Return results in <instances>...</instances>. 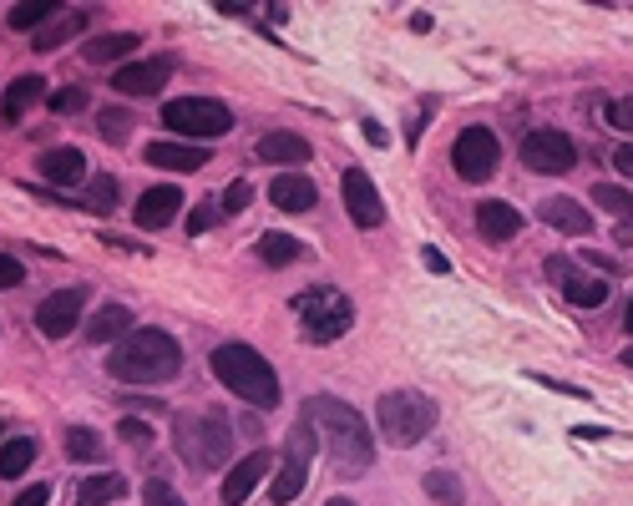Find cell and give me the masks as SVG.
<instances>
[{
    "instance_id": "d6a6232c",
    "label": "cell",
    "mask_w": 633,
    "mask_h": 506,
    "mask_svg": "<svg viewBox=\"0 0 633 506\" xmlns=\"http://www.w3.org/2000/svg\"><path fill=\"white\" fill-rule=\"evenodd\" d=\"M593 203L618 213V218H633V193L628 188H613V183H593Z\"/></svg>"
},
{
    "instance_id": "8992f818",
    "label": "cell",
    "mask_w": 633,
    "mask_h": 506,
    "mask_svg": "<svg viewBox=\"0 0 633 506\" xmlns=\"http://www.w3.org/2000/svg\"><path fill=\"white\" fill-rule=\"evenodd\" d=\"M228 415L223 410H198V415H178V456L198 471H218L228 461Z\"/></svg>"
},
{
    "instance_id": "7dc6e473",
    "label": "cell",
    "mask_w": 633,
    "mask_h": 506,
    "mask_svg": "<svg viewBox=\"0 0 633 506\" xmlns=\"http://www.w3.org/2000/svg\"><path fill=\"white\" fill-rule=\"evenodd\" d=\"M325 506H355V501H350V496H330Z\"/></svg>"
},
{
    "instance_id": "83f0119b",
    "label": "cell",
    "mask_w": 633,
    "mask_h": 506,
    "mask_svg": "<svg viewBox=\"0 0 633 506\" xmlns=\"http://www.w3.org/2000/svg\"><path fill=\"white\" fill-rule=\"evenodd\" d=\"M61 446H66L71 461H102V456H107V441H102L92 426H66Z\"/></svg>"
},
{
    "instance_id": "3957f363",
    "label": "cell",
    "mask_w": 633,
    "mask_h": 506,
    "mask_svg": "<svg viewBox=\"0 0 633 506\" xmlns=\"http://www.w3.org/2000/svg\"><path fill=\"white\" fill-rule=\"evenodd\" d=\"M213 375L228 385V395L249 400L254 410H274L279 405V375L254 345H239V340L218 345L213 350Z\"/></svg>"
},
{
    "instance_id": "d6986e66",
    "label": "cell",
    "mask_w": 633,
    "mask_h": 506,
    "mask_svg": "<svg viewBox=\"0 0 633 506\" xmlns=\"http://www.w3.org/2000/svg\"><path fill=\"white\" fill-rule=\"evenodd\" d=\"M142 157H147L152 167H168V173H198V167L208 162V152L193 147V142H147Z\"/></svg>"
},
{
    "instance_id": "1f68e13d",
    "label": "cell",
    "mask_w": 633,
    "mask_h": 506,
    "mask_svg": "<svg viewBox=\"0 0 633 506\" xmlns=\"http://www.w3.org/2000/svg\"><path fill=\"white\" fill-rule=\"evenodd\" d=\"M56 16H61V6H51V0H46V6H11L6 26L11 31H36V26H51Z\"/></svg>"
},
{
    "instance_id": "e575fe53",
    "label": "cell",
    "mask_w": 633,
    "mask_h": 506,
    "mask_svg": "<svg viewBox=\"0 0 633 506\" xmlns=\"http://www.w3.org/2000/svg\"><path fill=\"white\" fill-rule=\"evenodd\" d=\"M87 208H97V213H112L117 208V178H92V188H87Z\"/></svg>"
},
{
    "instance_id": "74e56055",
    "label": "cell",
    "mask_w": 633,
    "mask_h": 506,
    "mask_svg": "<svg viewBox=\"0 0 633 506\" xmlns=\"http://www.w3.org/2000/svg\"><path fill=\"white\" fill-rule=\"evenodd\" d=\"M117 436L127 441V446H142V441H152V426H147V420H122V426H117Z\"/></svg>"
},
{
    "instance_id": "5b68a950",
    "label": "cell",
    "mask_w": 633,
    "mask_h": 506,
    "mask_svg": "<svg viewBox=\"0 0 633 506\" xmlns=\"http://www.w3.org/2000/svg\"><path fill=\"white\" fill-rule=\"evenodd\" d=\"M294 309H299V329H304L309 345H335L355 324V304L330 284H314V289L294 294Z\"/></svg>"
},
{
    "instance_id": "d590c367",
    "label": "cell",
    "mask_w": 633,
    "mask_h": 506,
    "mask_svg": "<svg viewBox=\"0 0 633 506\" xmlns=\"http://www.w3.org/2000/svg\"><path fill=\"white\" fill-rule=\"evenodd\" d=\"M82 107H87V92H82V87L51 92V112H56V117H71V112H82Z\"/></svg>"
},
{
    "instance_id": "4fadbf2b",
    "label": "cell",
    "mask_w": 633,
    "mask_h": 506,
    "mask_svg": "<svg viewBox=\"0 0 633 506\" xmlns=\"http://www.w3.org/2000/svg\"><path fill=\"white\" fill-rule=\"evenodd\" d=\"M168 76H173L168 56H147V61H127L122 71H112V87L122 97H152V92L168 87Z\"/></svg>"
},
{
    "instance_id": "8fae6325",
    "label": "cell",
    "mask_w": 633,
    "mask_h": 506,
    "mask_svg": "<svg viewBox=\"0 0 633 506\" xmlns=\"http://www.w3.org/2000/svg\"><path fill=\"white\" fill-rule=\"evenodd\" d=\"M82 309H87V289H56V294L41 299L36 329L46 334V340H66V334L82 324Z\"/></svg>"
},
{
    "instance_id": "9c48e42d",
    "label": "cell",
    "mask_w": 633,
    "mask_h": 506,
    "mask_svg": "<svg viewBox=\"0 0 633 506\" xmlns=\"http://www.w3.org/2000/svg\"><path fill=\"white\" fill-rule=\"evenodd\" d=\"M502 162V142L492 127H461L451 142V167L461 183H487Z\"/></svg>"
},
{
    "instance_id": "ba28073f",
    "label": "cell",
    "mask_w": 633,
    "mask_h": 506,
    "mask_svg": "<svg viewBox=\"0 0 633 506\" xmlns=\"http://www.w3.org/2000/svg\"><path fill=\"white\" fill-rule=\"evenodd\" d=\"M314 446H320V431L309 426V415H299V426H294L289 441H284V461H279V471H274V481H269V501H274V506H289V501L304 491Z\"/></svg>"
},
{
    "instance_id": "5bb4252c",
    "label": "cell",
    "mask_w": 633,
    "mask_h": 506,
    "mask_svg": "<svg viewBox=\"0 0 633 506\" xmlns=\"http://www.w3.org/2000/svg\"><path fill=\"white\" fill-rule=\"evenodd\" d=\"M264 476H269V456H264V451H254V456H244V461H233V466H228V476H223V486H218L223 506L249 501V496H254V486H259Z\"/></svg>"
},
{
    "instance_id": "7c38bea8",
    "label": "cell",
    "mask_w": 633,
    "mask_h": 506,
    "mask_svg": "<svg viewBox=\"0 0 633 506\" xmlns=\"http://www.w3.org/2000/svg\"><path fill=\"white\" fill-rule=\"evenodd\" d=\"M340 188H345V213H350L355 228H380V223H385V203H380L370 173H360V167H345Z\"/></svg>"
},
{
    "instance_id": "681fc988",
    "label": "cell",
    "mask_w": 633,
    "mask_h": 506,
    "mask_svg": "<svg viewBox=\"0 0 633 506\" xmlns=\"http://www.w3.org/2000/svg\"><path fill=\"white\" fill-rule=\"evenodd\" d=\"M623 319H628V334H633V299H628V314Z\"/></svg>"
},
{
    "instance_id": "52a82bcc",
    "label": "cell",
    "mask_w": 633,
    "mask_h": 506,
    "mask_svg": "<svg viewBox=\"0 0 633 506\" xmlns=\"http://www.w3.org/2000/svg\"><path fill=\"white\" fill-rule=\"evenodd\" d=\"M163 122L183 142H213V137L233 132V112L218 97H178V102L163 107Z\"/></svg>"
},
{
    "instance_id": "4dcf8cb0",
    "label": "cell",
    "mask_w": 633,
    "mask_h": 506,
    "mask_svg": "<svg viewBox=\"0 0 633 506\" xmlns=\"http://www.w3.org/2000/svg\"><path fill=\"white\" fill-rule=\"evenodd\" d=\"M82 26H87V11H66V16H56L46 31H36V51H56L61 41H71Z\"/></svg>"
},
{
    "instance_id": "d4e9b609",
    "label": "cell",
    "mask_w": 633,
    "mask_h": 506,
    "mask_svg": "<svg viewBox=\"0 0 633 506\" xmlns=\"http://www.w3.org/2000/svg\"><path fill=\"white\" fill-rule=\"evenodd\" d=\"M137 46H142L137 31H112V36H92V41L82 46V56H87L92 66H102V61H127Z\"/></svg>"
},
{
    "instance_id": "4316f807",
    "label": "cell",
    "mask_w": 633,
    "mask_h": 506,
    "mask_svg": "<svg viewBox=\"0 0 633 506\" xmlns=\"http://www.w3.org/2000/svg\"><path fill=\"white\" fill-rule=\"evenodd\" d=\"M31 461H36V441H31V436H11L6 446H0V481L26 476Z\"/></svg>"
},
{
    "instance_id": "2e32d148",
    "label": "cell",
    "mask_w": 633,
    "mask_h": 506,
    "mask_svg": "<svg viewBox=\"0 0 633 506\" xmlns=\"http://www.w3.org/2000/svg\"><path fill=\"white\" fill-rule=\"evenodd\" d=\"M547 274L563 279V294H568V304H578V309H598V304L608 299V284H603V279H588V274H573L568 259H547Z\"/></svg>"
},
{
    "instance_id": "ac0fdd59",
    "label": "cell",
    "mask_w": 633,
    "mask_h": 506,
    "mask_svg": "<svg viewBox=\"0 0 633 506\" xmlns=\"http://www.w3.org/2000/svg\"><path fill=\"white\" fill-rule=\"evenodd\" d=\"M269 203L284 208V213H309L314 203H320V188H314L304 173H284L269 183Z\"/></svg>"
},
{
    "instance_id": "f35d334b",
    "label": "cell",
    "mask_w": 633,
    "mask_h": 506,
    "mask_svg": "<svg viewBox=\"0 0 633 506\" xmlns=\"http://www.w3.org/2000/svg\"><path fill=\"white\" fill-rule=\"evenodd\" d=\"M608 122H613L618 132H633V97H618V102H608Z\"/></svg>"
},
{
    "instance_id": "7bdbcfd3",
    "label": "cell",
    "mask_w": 633,
    "mask_h": 506,
    "mask_svg": "<svg viewBox=\"0 0 633 506\" xmlns=\"http://www.w3.org/2000/svg\"><path fill=\"white\" fill-rule=\"evenodd\" d=\"M613 167H618V173H623V178H628V183H633V142H628V147H618V152H613Z\"/></svg>"
},
{
    "instance_id": "b9f144b4",
    "label": "cell",
    "mask_w": 633,
    "mask_h": 506,
    "mask_svg": "<svg viewBox=\"0 0 633 506\" xmlns=\"http://www.w3.org/2000/svg\"><path fill=\"white\" fill-rule=\"evenodd\" d=\"M46 496H51L46 486H26V491H21V496L11 501V506H46Z\"/></svg>"
},
{
    "instance_id": "9a60e30c",
    "label": "cell",
    "mask_w": 633,
    "mask_h": 506,
    "mask_svg": "<svg viewBox=\"0 0 633 506\" xmlns=\"http://www.w3.org/2000/svg\"><path fill=\"white\" fill-rule=\"evenodd\" d=\"M178 208H183V193H178L173 183H157V188H147V193L137 198V213H132V218H137V228L152 233V228H168V223L178 218Z\"/></svg>"
},
{
    "instance_id": "836d02e7",
    "label": "cell",
    "mask_w": 633,
    "mask_h": 506,
    "mask_svg": "<svg viewBox=\"0 0 633 506\" xmlns=\"http://www.w3.org/2000/svg\"><path fill=\"white\" fill-rule=\"evenodd\" d=\"M142 506H188V501L173 491V481H163V476H147V486H142Z\"/></svg>"
},
{
    "instance_id": "44dd1931",
    "label": "cell",
    "mask_w": 633,
    "mask_h": 506,
    "mask_svg": "<svg viewBox=\"0 0 633 506\" xmlns=\"http://www.w3.org/2000/svg\"><path fill=\"white\" fill-rule=\"evenodd\" d=\"M82 329H87V340H92V345L127 340V334H132V309H127V304H117V299H107V304H102V309H97Z\"/></svg>"
},
{
    "instance_id": "ffe728a7",
    "label": "cell",
    "mask_w": 633,
    "mask_h": 506,
    "mask_svg": "<svg viewBox=\"0 0 633 506\" xmlns=\"http://www.w3.org/2000/svg\"><path fill=\"white\" fill-rule=\"evenodd\" d=\"M254 152H259V162H279V167H299V162L314 157V147L299 132H264Z\"/></svg>"
},
{
    "instance_id": "7a4b0ae2",
    "label": "cell",
    "mask_w": 633,
    "mask_h": 506,
    "mask_svg": "<svg viewBox=\"0 0 633 506\" xmlns=\"http://www.w3.org/2000/svg\"><path fill=\"white\" fill-rule=\"evenodd\" d=\"M107 370L112 380H127V385H157L183 370V350L168 329H132L127 340L107 350Z\"/></svg>"
},
{
    "instance_id": "cb8c5ba5",
    "label": "cell",
    "mask_w": 633,
    "mask_h": 506,
    "mask_svg": "<svg viewBox=\"0 0 633 506\" xmlns=\"http://www.w3.org/2000/svg\"><path fill=\"white\" fill-rule=\"evenodd\" d=\"M82 173H87V157L76 152V147H46V152H41V178H46V183L71 188Z\"/></svg>"
},
{
    "instance_id": "f6af8a7d",
    "label": "cell",
    "mask_w": 633,
    "mask_h": 506,
    "mask_svg": "<svg viewBox=\"0 0 633 506\" xmlns=\"http://www.w3.org/2000/svg\"><path fill=\"white\" fill-rule=\"evenodd\" d=\"M426 269H431V274H446V253H436V248H426Z\"/></svg>"
},
{
    "instance_id": "6da1fadb",
    "label": "cell",
    "mask_w": 633,
    "mask_h": 506,
    "mask_svg": "<svg viewBox=\"0 0 633 506\" xmlns=\"http://www.w3.org/2000/svg\"><path fill=\"white\" fill-rule=\"evenodd\" d=\"M304 415H309V426L320 431V441L330 446V456H335L340 471H365V466L375 461L370 426H365V415H360L355 405H345V400H335V395H309Z\"/></svg>"
},
{
    "instance_id": "30bf717a",
    "label": "cell",
    "mask_w": 633,
    "mask_h": 506,
    "mask_svg": "<svg viewBox=\"0 0 633 506\" xmlns=\"http://www.w3.org/2000/svg\"><path fill=\"white\" fill-rule=\"evenodd\" d=\"M517 152H522V167H527V173H542V178H563V173H573V167H578V147H573V137L558 132V127L527 132Z\"/></svg>"
},
{
    "instance_id": "8d00e7d4",
    "label": "cell",
    "mask_w": 633,
    "mask_h": 506,
    "mask_svg": "<svg viewBox=\"0 0 633 506\" xmlns=\"http://www.w3.org/2000/svg\"><path fill=\"white\" fill-rule=\"evenodd\" d=\"M249 203H254V188H249V183H228V188H223V198H218V208H223V213H244Z\"/></svg>"
},
{
    "instance_id": "ee69618b",
    "label": "cell",
    "mask_w": 633,
    "mask_h": 506,
    "mask_svg": "<svg viewBox=\"0 0 633 506\" xmlns=\"http://www.w3.org/2000/svg\"><path fill=\"white\" fill-rule=\"evenodd\" d=\"M102 137H127V117H102Z\"/></svg>"
},
{
    "instance_id": "f546056e",
    "label": "cell",
    "mask_w": 633,
    "mask_h": 506,
    "mask_svg": "<svg viewBox=\"0 0 633 506\" xmlns=\"http://www.w3.org/2000/svg\"><path fill=\"white\" fill-rule=\"evenodd\" d=\"M426 496L436 501V506H466V486H461V476H451V471H426Z\"/></svg>"
},
{
    "instance_id": "c3c4849f",
    "label": "cell",
    "mask_w": 633,
    "mask_h": 506,
    "mask_svg": "<svg viewBox=\"0 0 633 506\" xmlns=\"http://www.w3.org/2000/svg\"><path fill=\"white\" fill-rule=\"evenodd\" d=\"M623 365H628V370H633V345H628V350H623Z\"/></svg>"
},
{
    "instance_id": "e0dca14e",
    "label": "cell",
    "mask_w": 633,
    "mask_h": 506,
    "mask_svg": "<svg viewBox=\"0 0 633 506\" xmlns=\"http://www.w3.org/2000/svg\"><path fill=\"white\" fill-rule=\"evenodd\" d=\"M477 233L487 243H507V238L522 233V213L512 203H502V198H487V203H477Z\"/></svg>"
},
{
    "instance_id": "603a6c76",
    "label": "cell",
    "mask_w": 633,
    "mask_h": 506,
    "mask_svg": "<svg viewBox=\"0 0 633 506\" xmlns=\"http://www.w3.org/2000/svg\"><path fill=\"white\" fill-rule=\"evenodd\" d=\"M41 97H46V81H41L36 71H26V76H16L11 87H6V97H0V117H6V122H21Z\"/></svg>"
},
{
    "instance_id": "bcb514c9",
    "label": "cell",
    "mask_w": 633,
    "mask_h": 506,
    "mask_svg": "<svg viewBox=\"0 0 633 506\" xmlns=\"http://www.w3.org/2000/svg\"><path fill=\"white\" fill-rule=\"evenodd\" d=\"M365 137H370V142H390V132H385L380 122H365Z\"/></svg>"
},
{
    "instance_id": "7402d4cb",
    "label": "cell",
    "mask_w": 633,
    "mask_h": 506,
    "mask_svg": "<svg viewBox=\"0 0 633 506\" xmlns=\"http://www.w3.org/2000/svg\"><path fill=\"white\" fill-rule=\"evenodd\" d=\"M537 218L547 228H563V233H593V213L573 198H542L537 203Z\"/></svg>"
},
{
    "instance_id": "484cf974",
    "label": "cell",
    "mask_w": 633,
    "mask_h": 506,
    "mask_svg": "<svg viewBox=\"0 0 633 506\" xmlns=\"http://www.w3.org/2000/svg\"><path fill=\"white\" fill-rule=\"evenodd\" d=\"M259 259H264L269 269H284V264H299V259H304V243H299L294 233H274V228H269V233L259 238Z\"/></svg>"
},
{
    "instance_id": "ab89813d",
    "label": "cell",
    "mask_w": 633,
    "mask_h": 506,
    "mask_svg": "<svg viewBox=\"0 0 633 506\" xmlns=\"http://www.w3.org/2000/svg\"><path fill=\"white\" fill-rule=\"evenodd\" d=\"M21 279H26V264L11 259V253H0V289H16Z\"/></svg>"
},
{
    "instance_id": "f1b7e54d",
    "label": "cell",
    "mask_w": 633,
    "mask_h": 506,
    "mask_svg": "<svg viewBox=\"0 0 633 506\" xmlns=\"http://www.w3.org/2000/svg\"><path fill=\"white\" fill-rule=\"evenodd\" d=\"M122 491H127V481L112 476V471H107V476H87L82 491H76V506H107V501H117Z\"/></svg>"
},
{
    "instance_id": "277c9868",
    "label": "cell",
    "mask_w": 633,
    "mask_h": 506,
    "mask_svg": "<svg viewBox=\"0 0 633 506\" xmlns=\"http://www.w3.org/2000/svg\"><path fill=\"white\" fill-rule=\"evenodd\" d=\"M375 420H380V436H385L390 446L411 451V446H421V441L436 431V405H431L421 390H390V395H380Z\"/></svg>"
},
{
    "instance_id": "60d3db41",
    "label": "cell",
    "mask_w": 633,
    "mask_h": 506,
    "mask_svg": "<svg viewBox=\"0 0 633 506\" xmlns=\"http://www.w3.org/2000/svg\"><path fill=\"white\" fill-rule=\"evenodd\" d=\"M213 218H218L213 208H193V213H188V233H208V228H213Z\"/></svg>"
}]
</instances>
